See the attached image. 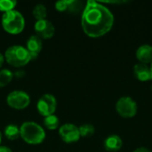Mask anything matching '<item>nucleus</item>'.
<instances>
[{
    "instance_id": "nucleus-1",
    "label": "nucleus",
    "mask_w": 152,
    "mask_h": 152,
    "mask_svg": "<svg viewBox=\"0 0 152 152\" xmlns=\"http://www.w3.org/2000/svg\"><path fill=\"white\" fill-rule=\"evenodd\" d=\"M114 23L112 12L102 4L88 1L83 12L81 25L84 32L90 37H100L108 33Z\"/></svg>"
},
{
    "instance_id": "nucleus-2",
    "label": "nucleus",
    "mask_w": 152,
    "mask_h": 152,
    "mask_svg": "<svg viewBox=\"0 0 152 152\" xmlns=\"http://www.w3.org/2000/svg\"><path fill=\"white\" fill-rule=\"evenodd\" d=\"M20 135L28 144H40L45 138L44 129L34 122L23 123L20 127Z\"/></svg>"
},
{
    "instance_id": "nucleus-3",
    "label": "nucleus",
    "mask_w": 152,
    "mask_h": 152,
    "mask_svg": "<svg viewBox=\"0 0 152 152\" xmlns=\"http://www.w3.org/2000/svg\"><path fill=\"white\" fill-rule=\"evenodd\" d=\"M2 26L10 34H19L25 27L24 17L15 10L6 12L2 16Z\"/></svg>"
},
{
    "instance_id": "nucleus-4",
    "label": "nucleus",
    "mask_w": 152,
    "mask_h": 152,
    "mask_svg": "<svg viewBox=\"0 0 152 152\" xmlns=\"http://www.w3.org/2000/svg\"><path fill=\"white\" fill-rule=\"evenodd\" d=\"M5 61L13 67H22L31 61L28 50L20 45H12L9 47L4 53Z\"/></svg>"
},
{
    "instance_id": "nucleus-5",
    "label": "nucleus",
    "mask_w": 152,
    "mask_h": 152,
    "mask_svg": "<svg viewBox=\"0 0 152 152\" xmlns=\"http://www.w3.org/2000/svg\"><path fill=\"white\" fill-rule=\"evenodd\" d=\"M137 103L131 97H121L116 103L117 112L123 118H133L137 113Z\"/></svg>"
},
{
    "instance_id": "nucleus-6",
    "label": "nucleus",
    "mask_w": 152,
    "mask_h": 152,
    "mask_svg": "<svg viewBox=\"0 0 152 152\" xmlns=\"http://www.w3.org/2000/svg\"><path fill=\"white\" fill-rule=\"evenodd\" d=\"M7 104L14 110H23L30 103V98L23 91H13L6 98Z\"/></svg>"
},
{
    "instance_id": "nucleus-7",
    "label": "nucleus",
    "mask_w": 152,
    "mask_h": 152,
    "mask_svg": "<svg viewBox=\"0 0 152 152\" xmlns=\"http://www.w3.org/2000/svg\"><path fill=\"white\" fill-rule=\"evenodd\" d=\"M57 107V102L53 95L46 94L40 97L37 102V110L44 116L48 117L54 113Z\"/></svg>"
},
{
    "instance_id": "nucleus-8",
    "label": "nucleus",
    "mask_w": 152,
    "mask_h": 152,
    "mask_svg": "<svg viewBox=\"0 0 152 152\" xmlns=\"http://www.w3.org/2000/svg\"><path fill=\"white\" fill-rule=\"evenodd\" d=\"M61 140L67 143L77 142L80 138L78 127L73 124H65L61 126L59 130Z\"/></svg>"
},
{
    "instance_id": "nucleus-9",
    "label": "nucleus",
    "mask_w": 152,
    "mask_h": 152,
    "mask_svg": "<svg viewBox=\"0 0 152 152\" xmlns=\"http://www.w3.org/2000/svg\"><path fill=\"white\" fill-rule=\"evenodd\" d=\"M35 31L40 38L48 39L54 35V27L53 23L47 20H40L35 23Z\"/></svg>"
},
{
    "instance_id": "nucleus-10",
    "label": "nucleus",
    "mask_w": 152,
    "mask_h": 152,
    "mask_svg": "<svg viewBox=\"0 0 152 152\" xmlns=\"http://www.w3.org/2000/svg\"><path fill=\"white\" fill-rule=\"evenodd\" d=\"M31 57V60L36 59L42 50V40L39 37L33 35L27 41L26 48Z\"/></svg>"
},
{
    "instance_id": "nucleus-11",
    "label": "nucleus",
    "mask_w": 152,
    "mask_h": 152,
    "mask_svg": "<svg viewBox=\"0 0 152 152\" xmlns=\"http://www.w3.org/2000/svg\"><path fill=\"white\" fill-rule=\"evenodd\" d=\"M134 73L135 77L140 81L145 82L152 79L151 68L147 64H143V63L135 64L134 67Z\"/></svg>"
},
{
    "instance_id": "nucleus-12",
    "label": "nucleus",
    "mask_w": 152,
    "mask_h": 152,
    "mask_svg": "<svg viewBox=\"0 0 152 152\" xmlns=\"http://www.w3.org/2000/svg\"><path fill=\"white\" fill-rule=\"evenodd\" d=\"M136 58L140 63L148 64L152 62V46L150 45H142L136 51Z\"/></svg>"
},
{
    "instance_id": "nucleus-13",
    "label": "nucleus",
    "mask_w": 152,
    "mask_h": 152,
    "mask_svg": "<svg viewBox=\"0 0 152 152\" xmlns=\"http://www.w3.org/2000/svg\"><path fill=\"white\" fill-rule=\"evenodd\" d=\"M122 145H123L122 139L117 134H111L108 136L104 141V148L108 151H118L122 148Z\"/></svg>"
},
{
    "instance_id": "nucleus-14",
    "label": "nucleus",
    "mask_w": 152,
    "mask_h": 152,
    "mask_svg": "<svg viewBox=\"0 0 152 152\" xmlns=\"http://www.w3.org/2000/svg\"><path fill=\"white\" fill-rule=\"evenodd\" d=\"M4 135L7 139L13 141L18 139L20 135V128L16 125H9L4 128Z\"/></svg>"
},
{
    "instance_id": "nucleus-15",
    "label": "nucleus",
    "mask_w": 152,
    "mask_h": 152,
    "mask_svg": "<svg viewBox=\"0 0 152 152\" xmlns=\"http://www.w3.org/2000/svg\"><path fill=\"white\" fill-rule=\"evenodd\" d=\"M47 14V10L46 7L42 4H38L37 5H35L34 9H33V16L37 20H45Z\"/></svg>"
},
{
    "instance_id": "nucleus-16",
    "label": "nucleus",
    "mask_w": 152,
    "mask_h": 152,
    "mask_svg": "<svg viewBox=\"0 0 152 152\" xmlns=\"http://www.w3.org/2000/svg\"><path fill=\"white\" fill-rule=\"evenodd\" d=\"M76 4V1L73 0H61V1H58L57 3H55V9L60 11V12H64L67 10H73V5Z\"/></svg>"
},
{
    "instance_id": "nucleus-17",
    "label": "nucleus",
    "mask_w": 152,
    "mask_h": 152,
    "mask_svg": "<svg viewBox=\"0 0 152 152\" xmlns=\"http://www.w3.org/2000/svg\"><path fill=\"white\" fill-rule=\"evenodd\" d=\"M13 74L9 69H3L0 71V87H4L12 79Z\"/></svg>"
},
{
    "instance_id": "nucleus-18",
    "label": "nucleus",
    "mask_w": 152,
    "mask_h": 152,
    "mask_svg": "<svg viewBox=\"0 0 152 152\" xmlns=\"http://www.w3.org/2000/svg\"><path fill=\"white\" fill-rule=\"evenodd\" d=\"M44 124L46 128L50 130H55L59 126V118L54 115L45 117L44 120Z\"/></svg>"
},
{
    "instance_id": "nucleus-19",
    "label": "nucleus",
    "mask_w": 152,
    "mask_h": 152,
    "mask_svg": "<svg viewBox=\"0 0 152 152\" xmlns=\"http://www.w3.org/2000/svg\"><path fill=\"white\" fill-rule=\"evenodd\" d=\"M78 130H79L80 137H90L95 132L94 126L90 124L82 125L80 127H78Z\"/></svg>"
},
{
    "instance_id": "nucleus-20",
    "label": "nucleus",
    "mask_w": 152,
    "mask_h": 152,
    "mask_svg": "<svg viewBox=\"0 0 152 152\" xmlns=\"http://www.w3.org/2000/svg\"><path fill=\"white\" fill-rule=\"evenodd\" d=\"M17 2L12 0H0V11L2 12H9L13 10Z\"/></svg>"
},
{
    "instance_id": "nucleus-21",
    "label": "nucleus",
    "mask_w": 152,
    "mask_h": 152,
    "mask_svg": "<svg viewBox=\"0 0 152 152\" xmlns=\"http://www.w3.org/2000/svg\"><path fill=\"white\" fill-rule=\"evenodd\" d=\"M134 152H151L149 149H147V148H143V147H142V148H138V149H136L135 151Z\"/></svg>"
},
{
    "instance_id": "nucleus-22",
    "label": "nucleus",
    "mask_w": 152,
    "mask_h": 152,
    "mask_svg": "<svg viewBox=\"0 0 152 152\" xmlns=\"http://www.w3.org/2000/svg\"><path fill=\"white\" fill-rule=\"evenodd\" d=\"M0 152H12L10 148L5 146H0Z\"/></svg>"
},
{
    "instance_id": "nucleus-23",
    "label": "nucleus",
    "mask_w": 152,
    "mask_h": 152,
    "mask_svg": "<svg viewBox=\"0 0 152 152\" xmlns=\"http://www.w3.org/2000/svg\"><path fill=\"white\" fill-rule=\"evenodd\" d=\"M4 56L0 53V68L2 67V65H3V63H4Z\"/></svg>"
},
{
    "instance_id": "nucleus-24",
    "label": "nucleus",
    "mask_w": 152,
    "mask_h": 152,
    "mask_svg": "<svg viewBox=\"0 0 152 152\" xmlns=\"http://www.w3.org/2000/svg\"><path fill=\"white\" fill-rule=\"evenodd\" d=\"M1 141H2V134H1V132H0V143H1Z\"/></svg>"
},
{
    "instance_id": "nucleus-25",
    "label": "nucleus",
    "mask_w": 152,
    "mask_h": 152,
    "mask_svg": "<svg viewBox=\"0 0 152 152\" xmlns=\"http://www.w3.org/2000/svg\"><path fill=\"white\" fill-rule=\"evenodd\" d=\"M150 68H151V76H152V62H151V67H150Z\"/></svg>"
}]
</instances>
